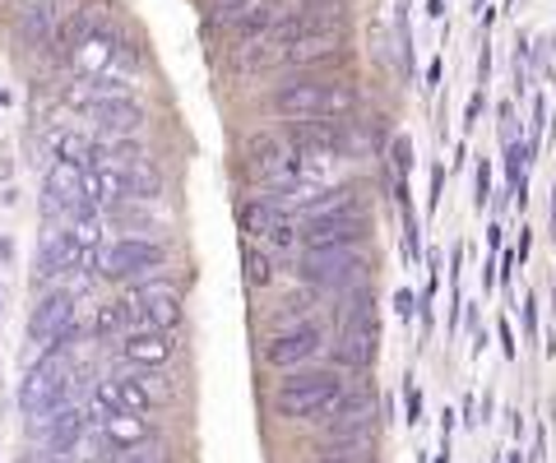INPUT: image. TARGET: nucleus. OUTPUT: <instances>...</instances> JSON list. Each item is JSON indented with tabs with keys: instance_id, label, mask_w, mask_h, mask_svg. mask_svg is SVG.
I'll return each mask as SVG.
<instances>
[{
	"instance_id": "1",
	"label": "nucleus",
	"mask_w": 556,
	"mask_h": 463,
	"mask_svg": "<svg viewBox=\"0 0 556 463\" xmlns=\"http://www.w3.org/2000/svg\"><path fill=\"white\" fill-rule=\"evenodd\" d=\"M357 107V93L348 83H329V79H292L274 93V112L283 121H329V116H348Z\"/></svg>"
},
{
	"instance_id": "2",
	"label": "nucleus",
	"mask_w": 556,
	"mask_h": 463,
	"mask_svg": "<svg viewBox=\"0 0 556 463\" xmlns=\"http://www.w3.org/2000/svg\"><path fill=\"white\" fill-rule=\"evenodd\" d=\"M367 269H376L367 260L362 246H302V279L316 287H362L367 283Z\"/></svg>"
},
{
	"instance_id": "3",
	"label": "nucleus",
	"mask_w": 556,
	"mask_h": 463,
	"mask_svg": "<svg viewBox=\"0 0 556 463\" xmlns=\"http://www.w3.org/2000/svg\"><path fill=\"white\" fill-rule=\"evenodd\" d=\"M343 399V381L334 371H298L292 381L278 385V413L302 422V417H325L329 408Z\"/></svg>"
},
{
	"instance_id": "4",
	"label": "nucleus",
	"mask_w": 556,
	"mask_h": 463,
	"mask_svg": "<svg viewBox=\"0 0 556 463\" xmlns=\"http://www.w3.org/2000/svg\"><path fill=\"white\" fill-rule=\"evenodd\" d=\"M65 394H70L65 348H61V343H51V348L42 352V362L24 375V385H20V408H24L28 417H38V413H47V408H61Z\"/></svg>"
},
{
	"instance_id": "5",
	"label": "nucleus",
	"mask_w": 556,
	"mask_h": 463,
	"mask_svg": "<svg viewBox=\"0 0 556 463\" xmlns=\"http://www.w3.org/2000/svg\"><path fill=\"white\" fill-rule=\"evenodd\" d=\"M167 250L159 242H144V236H121V242L98 250V273L102 279H144V273L163 269Z\"/></svg>"
},
{
	"instance_id": "6",
	"label": "nucleus",
	"mask_w": 556,
	"mask_h": 463,
	"mask_svg": "<svg viewBox=\"0 0 556 463\" xmlns=\"http://www.w3.org/2000/svg\"><path fill=\"white\" fill-rule=\"evenodd\" d=\"M237 218H241V232H247L251 242H265V246H278V250L298 246V218H292L283 204L265 200V195H255V200L241 204Z\"/></svg>"
},
{
	"instance_id": "7",
	"label": "nucleus",
	"mask_w": 556,
	"mask_h": 463,
	"mask_svg": "<svg viewBox=\"0 0 556 463\" xmlns=\"http://www.w3.org/2000/svg\"><path fill=\"white\" fill-rule=\"evenodd\" d=\"M371 232V222L362 209H334V214H311L302 218L298 242L302 246H362Z\"/></svg>"
},
{
	"instance_id": "8",
	"label": "nucleus",
	"mask_w": 556,
	"mask_h": 463,
	"mask_svg": "<svg viewBox=\"0 0 556 463\" xmlns=\"http://www.w3.org/2000/svg\"><path fill=\"white\" fill-rule=\"evenodd\" d=\"M42 209L51 218L70 222L75 214L89 209V191H84V167L79 163H51L47 167V181H42Z\"/></svg>"
},
{
	"instance_id": "9",
	"label": "nucleus",
	"mask_w": 556,
	"mask_h": 463,
	"mask_svg": "<svg viewBox=\"0 0 556 463\" xmlns=\"http://www.w3.org/2000/svg\"><path fill=\"white\" fill-rule=\"evenodd\" d=\"M367 283L357 287V306H353V320L343 324V334H339V348H334V357L343 366H371L376 362V352H380V324H376V316L367 311Z\"/></svg>"
},
{
	"instance_id": "10",
	"label": "nucleus",
	"mask_w": 556,
	"mask_h": 463,
	"mask_svg": "<svg viewBox=\"0 0 556 463\" xmlns=\"http://www.w3.org/2000/svg\"><path fill=\"white\" fill-rule=\"evenodd\" d=\"M126 301H130V316L144 324V330H167L172 334L181 324V293L172 283H144V287H135Z\"/></svg>"
},
{
	"instance_id": "11",
	"label": "nucleus",
	"mask_w": 556,
	"mask_h": 463,
	"mask_svg": "<svg viewBox=\"0 0 556 463\" xmlns=\"http://www.w3.org/2000/svg\"><path fill=\"white\" fill-rule=\"evenodd\" d=\"M28 334H33V343H42V348H51V343H61V338H75L79 334L75 297H70V293H47L38 306H33Z\"/></svg>"
},
{
	"instance_id": "12",
	"label": "nucleus",
	"mask_w": 556,
	"mask_h": 463,
	"mask_svg": "<svg viewBox=\"0 0 556 463\" xmlns=\"http://www.w3.org/2000/svg\"><path fill=\"white\" fill-rule=\"evenodd\" d=\"M93 408H98V417H108V413H139L144 417L153 408V389L139 381V375H108V381H98Z\"/></svg>"
},
{
	"instance_id": "13",
	"label": "nucleus",
	"mask_w": 556,
	"mask_h": 463,
	"mask_svg": "<svg viewBox=\"0 0 556 463\" xmlns=\"http://www.w3.org/2000/svg\"><path fill=\"white\" fill-rule=\"evenodd\" d=\"M89 260H93V255L79 246V236L70 232V228L47 232L42 246H38V273H42V279H61V273H75V269H84Z\"/></svg>"
},
{
	"instance_id": "14",
	"label": "nucleus",
	"mask_w": 556,
	"mask_h": 463,
	"mask_svg": "<svg viewBox=\"0 0 556 463\" xmlns=\"http://www.w3.org/2000/svg\"><path fill=\"white\" fill-rule=\"evenodd\" d=\"M247 171H251V181L274 191L278 181L292 177V149H283L274 134H255V140L247 144Z\"/></svg>"
},
{
	"instance_id": "15",
	"label": "nucleus",
	"mask_w": 556,
	"mask_h": 463,
	"mask_svg": "<svg viewBox=\"0 0 556 463\" xmlns=\"http://www.w3.org/2000/svg\"><path fill=\"white\" fill-rule=\"evenodd\" d=\"M33 436H38L47 450H56V454L75 450V445L84 440V413H79V408H70V403L47 408V413L33 417Z\"/></svg>"
},
{
	"instance_id": "16",
	"label": "nucleus",
	"mask_w": 556,
	"mask_h": 463,
	"mask_svg": "<svg viewBox=\"0 0 556 463\" xmlns=\"http://www.w3.org/2000/svg\"><path fill=\"white\" fill-rule=\"evenodd\" d=\"M339 51H343V33H339L334 24H311V20H306V28L288 42L283 61H288V65H320V61H329V56H339Z\"/></svg>"
},
{
	"instance_id": "17",
	"label": "nucleus",
	"mask_w": 556,
	"mask_h": 463,
	"mask_svg": "<svg viewBox=\"0 0 556 463\" xmlns=\"http://www.w3.org/2000/svg\"><path fill=\"white\" fill-rule=\"evenodd\" d=\"M84 112L93 116V126H98V130L116 134V140H126V134H135L139 126H144V112H139V102H130V93L93 98V102H84Z\"/></svg>"
},
{
	"instance_id": "18",
	"label": "nucleus",
	"mask_w": 556,
	"mask_h": 463,
	"mask_svg": "<svg viewBox=\"0 0 556 463\" xmlns=\"http://www.w3.org/2000/svg\"><path fill=\"white\" fill-rule=\"evenodd\" d=\"M316 352H320V330H316V324H298V330H283L278 338L265 343V362L269 366H283V371L311 362Z\"/></svg>"
},
{
	"instance_id": "19",
	"label": "nucleus",
	"mask_w": 556,
	"mask_h": 463,
	"mask_svg": "<svg viewBox=\"0 0 556 463\" xmlns=\"http://www.w3.org/2000/svg\"><path fill=\"white\" fill-rule=\"evenodd\" d=\"M172 352H177V343H172L167 330H144V324H139V330L121 338V357L135 366H163V362H172Z\"/></svg>"
},
{
	"instance_id": "20",
	"label": "nucleus",
	"mask_w": 556,
	"mask_h": 463,
	"mask_svg": "<svg viewBox=\"0 0 556 463\" xmlns=\"http://www.w3.org/2000/svg\"><path fill=\"white\" fill-rule=\"evenodd\" d=\"M102 436L112 440V450H135L149 440V422L139 413H108L102 417Z\"/></svg>"
},
{
	"instance_id": "21",
	"label": "nucleus",
	"mask_w": 556,
	"mask_h": 463,
	"mask_svg": "<svg viewBox=\"0 0 556 463\" xmlns=\"http://www.w3.org/2000/svg\"><path fill=\"white\" fill-rule=\"evenodd\" d=\"M399 204H404V255L417 265L422 260V228H417V218H413V204H408V185L399 181Z\"/></svg>"
},
{
	"instance_id": "22",
	"label": "nucleus",
	"mask_w": 556,
	"mask_h": 463,
	"mask_svg": "<svg viewBox=\"0 0 556 463\" xmlns=\"http://www.w3.org/2000/svg\"><path fill=\"white\" fill-rule=\"evenodd\" d=\"M241 265H247V283L251 287H269L274 283V265H269V255L265 250H255V242L241 250Z\"/></svg>"
},
{
	"instance_id": "23",
	"label": "nucleus",
	"mask_w": 556,
	"mask_h": 463,
	"mask_svg": "<svg viewBox=\"0 0 556 463\" xmlns=\"http://www.w3.org/2000/svg\"><path fill=\"white\" fill-rule=\"evenodd\" d=\"M135 316H130V301H112V306H102L98 320H93V330L98 334H116V330H126Z\"/></svg>"
},
{
	"instance_id": "24",
	"label": "nucleus",
	"mask_w": 556,
	"mask_h": 463,
	"mask_svg": "<svg viewBox=\"0 0 556 463\" xmlns=\"http://www.w3.org/2000/svg\"><path fill=\"white\" fill-rule=\"evenodd\" d=\"M24 38L28 42H47L51 38V5H33L24 14Z\"/></svg>"
},
{
	"instance_id": "25",
	"label": "nucleus",
	"mask_w": 556,
	"mask_h": 463,
	"mask_svg": "<svg viewBox=\"0 0 556 463\" xmlns=\"http://www.w3.org/2000/svg\"><path fill=\"white\" fill-rule=\"evenodd\" d=\"M390 153H394V158H390V167H394V177H399V181H404V177H408V167H413V144L404 140V134H399V140H394V149H390Z\"/></svg>"
},
{
	"instance_id": "26",
	"label": "nucleus",
	"mask_w": 556,
	"mask_h": 463,
	"mask_svg": "<svg viewBox=\"0 0 556 463\" xmlns=\"http://www.w3.org/2000/svg\"><path fill=\"white\" fill-rule=\"evenodd\" d=\"M367 450H371V445H339V454H329L320 463H367V459H362Z\"/></svg>"
},
{
	"instance_id": "27",
	"label": "nucleus",
	"mask_w": 556,
	"mask_h": 463,
	"mask_svg": "<svg viewBox=\"0 0 556 463\" xmlns=\"http://www.w3.org/2000/svg\"><path fill=\"white\" fill-rule=\"evenodd\" d=\"M486 200H492V167H478V181H473V204H478V209H482V204Z\"/></svg>"
},
{
	"instance_id": "28",
	"label": "nucleus",
	"mask_w": 556,
	"mask_h": 463,
	"mask_svg": "<svg viewBox=\"0 0 556 463\" xmlns=\"http://www.w3.org/2000/svg\"><path fill=\"white\" fill-rule=\"evenodd\" d=\"M394 316L399 320H413L417 316V297L408 293V287H399V293H394Z\"/></svg>"
},
{
	"instance_id": "29",
	"label": "nucleus",
	"mask_w": 556,
	"mask_h": 463,
	"mask_svg": "<svg viewBox=\"0 0 556 463\" xmlns=\"http://www.w3.org/2000/svg\"><path fill=\"white\" fill-rule=\"evenodd\" d=\"M441 185H445V167H431V195H427L431 209H437V204H441Z\"/></svg>"
},
{
	"instance_id": "30",
	"label": "nucleus",
	"mask_w": 556,
	"mask_h": 463,
	"mask_svg": "<svg viewBox=\"0 0 556 463\" xmlns=\"http://www.w3.org/2000/svg\"><path fill=\"white\" fill-rule=\"evenodd\" d=\"M404 403H408V422H417V417H422V394H417V385H408Z\"/></svg>"
},
{
	"instance_id": "31",
	"label": "nucleus",
	"mask_w": 556,
	"mask_h": 463,
	"mask_svg": "<svg viewBox=\"0 0 556 463\" xmlns=\"http://www.w3.org/2000/svg\"><path fill=\"white\" fill-rule=\"evenodd\" d=\"M482 116V93H473L468 98V112H464V130H473V121Z\"/></svg>"
},
{
	"instance_id": "32",
	"label": "nucleus",
	"mask_w": 556,
	"mask_h": 463,
	"mask_svg": "<svg viewBox=\"0 0 556 463\" xmlns=\"http://www.w3.org/2000/svg\"><path fill=\"white\" fill-rule=\"evenodd\" d=\"M525 324H529V338L538 334V301L533 297H525Z\"/></svg>"
},
{
	"instance_id": "33",
	"label": "nucleus",
	"mask_w": 556,
	"mask_h": 463,
	"mask_svg": "<svg viewBox=\"0 0 556 463\" xmlns=\"http://www.w3.org/2000/svg\"><path fill=\"white\" fill-rule=\"evenodd\" d=\"M496 334H501V348H506V357H515V334H510V324H506V320H501V330H496Z\"/></svg>"
},
{
	"instance_id": "34",
	"label": "nucleus",
	"mask_w": 556,
	"mask_h": 463,
	"mask_svg": "<svg viewBox=\"0 0 556 463\" xmlns=\"http://www.w3.org/2000/svg\"><path fill=\"white\" fill-rule=\"evenodd\" d=\"M437 83H441V61H431L427 65V89H437Z\"/></svg>"
},
{
	"instance_id": "35",
	"label": "nucleus",
	"mask_w": 556,
	"mask_h": 463,
	"mask_svg": "<svg viewBox=\"0 0 556 463\" xmlns=\"http://www.w3.org/2000/svg\"><path fill=\"white\" fill-rule=\"evenodd\" d=\"M510 463H525V459H519V454H510Z\"/></svg>"
},
{
	"instance_id": "36",
	"label": "nucleus",
	"mask_w": 556,
	"mask_h": 463,
	"mask_svg": "<svg viewBox=\"0 0 556 463\" xmlns=\"http://www.w3.org/2000/svg\"><path fill=\"white\" fill-rule=\"evenodd\" d=\"M42 463H65V459H42Z\"/></svg>"
}]
</instances>
